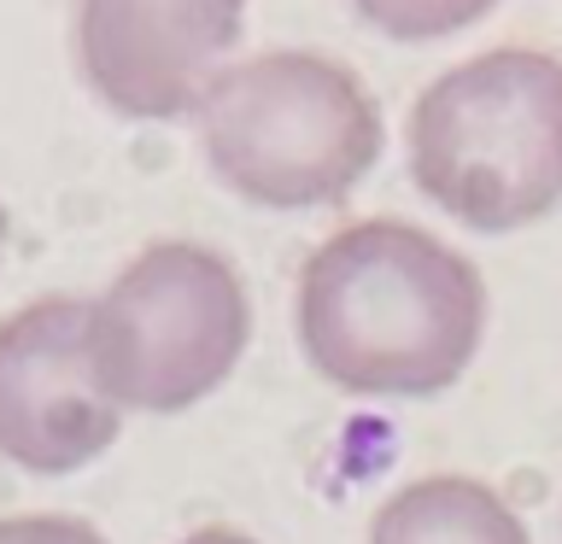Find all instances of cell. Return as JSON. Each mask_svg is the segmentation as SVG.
I'll return each instance as SVG.
<instances>
[{
	"instance_id": "obj_1",
	"label": "cell",
	"mask_w": 562,
	"mask_h": 544,
	"mask_svg": "<svg viewBox=\"0 0 562 544\" xmlns=\"http://www.w3.org/2000/svg\"><path fill=\"white\" fill-rule=\"evenodd\" d=\"M305 363L351 398H434L486 340V281L469 252L404 217L346 223L299 270Z\"/></svg>"
},
{
	"instance_id": "obj_2",
	"label": "cell",
	"mask_w": 562,
	"mask_h": 544,
	"mask_svg": "<svg viewBox=\"0 0 562 544\" xmlns=\"http://www.w3.org/2000/svg\"><path fill=\"white\" fill-rule=\"evenodd\" d=\"M404 165L469 235H516L562 211V53L504 42L446 65L404 112Z\"/></svg>"
},
{
	"instance_id": "obj_3",
	"label": "cell",
	"mask_w": 562,
	"mask_h": 544,
	"mask_svg": "<svg viewBox=\"0 0 562 544\" xmlns=\"http://www.w3.org/2000/svg\"><path fill=\"white\" fill-rule=\"evenodd\" d=\"M211 175L258 211L340 205L386 152V117L369 82L334 53H240L193 112Z\"/></svg>"
},
{
	"instance_id": "obj_4",
	"label": "cell",
	"mask_w": 562,
	"mask_h": 544,
	"mask_svg": "<svg viewBox=\"0 0 562 544\" xmlns=\"http://www.w3.org/2000/svg\"><path fill=\"white\" fill-rule=\"evenodd\" d=\"M252 345V293L205 240H153L88 298V363L123 416L205 404Z\"/></svg>"
},
{
	"instance_id": "obj_5",
	"label": "cell",
	"mask_w": 562,
	"mask_h": 544,
	"mask_svg": "<svg viewBox=\"0 0 562 544\" xmlns=\"http://www.w3.org/2000/svg\"><path fill=\"white\" fill-rule=\"evenodd\" d=\"M246 0H77L70 59L82 88L130 123H193L240 59Z\"/></svg>"
},
{
	"instance_id": "obj_6",
	"label": "cell",
	"mask_w": 562,
	"mask_h": 544,
	"mask_svg": "<svg viewBox=\"0 0 562 544\" xmlns=\"http://www.w3.org/2000/svg\"><path fill=\"white\" fill-rule=\"evenodd\" d=\"M123 433L88 363V298L47 293L0 322V456L24 474H77Z\"/></svg>"
},
{
	"instance_id": "obj_7",
	"label": "cell",
	"mask_w": 562,
	"mask_h": 544,
	"mask_svg": "<svg viewBox=\"0 0 562 544\" xmlns=\"http://www.w3.org/2000/svg\"><path fill=\"white\" fill-rule=\"evenodd\" d=\"M363 544H533L504 491L469 474H428L375 509Z\"/></svg>"
},
{
	"instance_id": "obj_8",
	"label": "cell",
	"mask_w": 562,
	"mask_h": 544,
	"mask_svg": "<svg viewBox=\"0 0 562 544\" xmlns=\"http://www.w3.org/2000/svg\"><path fill=\"white\" fill-rule=\"evenodd\" d=\"M363 30H375L393 47H434L457 42L474 24H486L504 0H346Z\"/></svg>"
},
{
	"instance_id": "obj_9",
	"label": "cell",
	"mask_w": 562,
	"mask_h": 544,
	"mask_svg": "<svg viewBox=\"0 0 562 544\" xmlns=\"http://www.w3.org/2000/svg\"><path fill=\"white\" fill-rule=\"evenodd\" d=\"M0 544H105V533L82 515H7Z\"/></svg>"
},
{
	"instance_id": "obj_10",
	"label": "cell",
	"mask_w": 562,
	"mask_h": 544,
	"mask_svg": "<svg viewBox=\"0 0 562 544\" xmlns=\"http://www.w3.org/2000/svg\"><path fill=\"white\" fill-rule=\"evenodd\" d=\"M176 544H258V539L240 533V526H193V533L176 539Z\"/></svg>"
},
{
	"instance_id": "obj_11",
	"label": "cell",
	"mask_w": 562,
	"mask_h": 544,
	"mask_svg": "<svg viewBox=\"0 0 562 544\" xmlns=\"http://www.w3.org/2000/svg\"><path fill=\"white\" fill-rule=\"evenodd\" d=\"M0 258H7V205H0Z\"/></svg>"
}]
</instances>
